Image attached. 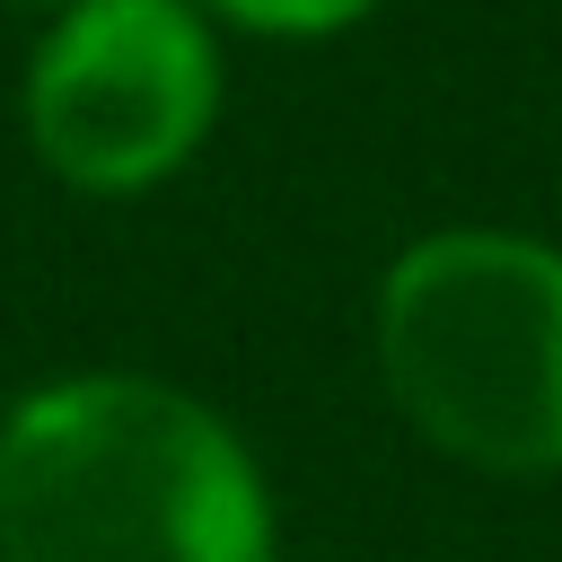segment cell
<instances>
[{"label": "cell", "mask_w": 562, "mask_h": 562, "mask_svg": "<svg viewBox=\"0 0 562 562\" xmlns=\"http://www.w3.org/2000/svg\"><path fill=\"white\" fill-rule=\"evenodd\" d=\"M0 562H272V492L202 395L53 378L0 413Z\"/></svg>", "instance_id": "1"}, {"label": "cell", "mask_w": 562, "mask_h": 562, "mask_svg": "<svg viewBox=\"0 0 562 562\" xmlns=\"http://www.w3.org/2000/svg\"><path fill=\"white\" fill-rule=\"evenodd\" d=\"M378 369L404 422L483 474H562V246L439 228L378 281Z\"/></svg>", "instance_id": "2"}, {"label": "cell", "mask_w": 562, "mask_h": 562, "mask_svg": "<svg viewBox=\"0 0 562 562\" xmlns=\"http://www.w3.org/2000/svg\"><path fill=\"white\" fill-rule=\"evenodd\" d=\"M220 114V35L193 0H79L26 61V140L79 193L176 176Z\"/></svg>", "instance_id": "3"}, {"label": "cell", "mask_w": 562, "mask_h": 562, "mask_svg": "<svg viewBox=\"0 0 562 562\" xmlns=\"http://www.w3.org/2000/svg\"><path fill=\"white\" fill-rule=\"evenodd\" d=\"M378 0H211V18H237L255 35H334L351 18H369Z\"/></svg>", "instance_id": "4"}, {"label": "cell", "mask_w": 562, "mask_h": 562, "mask_svg": "<svg viewBox=\"0 0 562 562\" xmlns=\"http://www.w3.org/2000/svg\"><path fill=\"white\" fill-rule=\"evenodd\" d=\"M61 9H79V0H61Z\"/></svg>", "instance_id": "5"}]
</instances>
